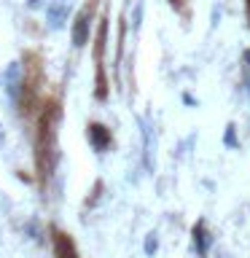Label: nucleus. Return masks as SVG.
Listing matches in <instances>:
<instances>
[{"label":"nucleus","instance_id":"nucleus-1","mask_svg":"<svg viewBox=\"0 0 250 258\" xmlns=\"http://www.w3.org/2000/svg\"><path fill=\"white\" fill-rule=\"evenodd\" d=\"M70 0H51L46 11V22H48V30H62L70 19Z\"/></svg>","mask_w":250,"mask_h":258},{"label":"nucleus","instance_id":"nucleus-2","mask_svg":"<svg viewBox=\"0 0 250 258\" xmlns=\"http://www.w3.org/2000/svg\"><path fill=\"white\" fill-rule=\"evenodd\" d=\"M3 86H6V94L11 97V100L16 102L22 94V62H8V68L3 73Z\"/></svg>","mask_w":250,"mask_h":258},{"label":"nucleus","instance_id":"nucleus-3","mask_svg":"<svg viewBox=\"0 0 250 258\" xmlns=\"http://www.w3.org/2000/svg\"><path fill=\"white\" fill-rule=\"evenodd\" d=\"M140 132L145 140V167L153 169V161H156V129H153L151 118H140Z\"/></svg>","mask_w":250,"mask_h":258},{"label":"nucleus","instance_id":"nucleus-4","mask_svg":"<svg viewBox=\"0 0 250 258\" xmlns=\"http://www.w3.org/2000/svg\"><path fill=\"white\" fill-rule=\"evenodd\" d=\"M86 35H89V11L81 14L76 30H73V43H76V46H84V43H86Z\"/></svg>","mask_w":250,"mask_h":258},{"label":"nucleus","instance_id":"nucleus-5","mask_svg":"<svg viewBox=\"0 0 250 258\" xmlns=\"http://www.w3.org/2000/svg\"><path fill=\"white\" fill-rule=\"evenodd\" d=\"M223 143H226V145H231V148H237V145H239V143H237V135H234V126H231V124L226 126V132H223Z\"/></svg>","mask_w":250,"mask_h":258},{"label":"nucleus","instance_id":"nucleus-6","mask_svg":"<svg viewBox=\"0 0 250 258\" xmlns=\"http://www.w3.org/2000/svg\"><path fill=\"white\" fill-rule=\"evenodd\" d=\"M145 253L148 255L156 253V234H148V239H145Z\"/></svg>","mask_w":250,"mask_h":258},{"label":"nucleus","instance_id":"nucleus-7","mask_svg":"<svg viewBox=\"0 0 250 258\" xmlns=\"http://www.w3.org/2000/svg\"><path fill=\"white\" fill-rule=\"evenodd\" d=\"M140 19H143V3H137V6H135V16H132V27H135V30L140 27Z\"/></svg>","mask_w":250,"mask_h":258},{"label":"nucleus","instance_id":"nucleus-8","mask_svg":"<svg viewBox=\"0 0 250 258\" xmlns=\"http://www.w3.org/2000/svg\"><path fill=\"white\" fill-rule=\"evenodd\" d=\"M27 6H30V8H38V6H40V0H27Z\"/></svg>","mask_w":250,"mask_h":258},{"label":"nucleus","instance_id":"nucleus-9","mask_svg":"<svg viewBox=\"0 0 250 258\" xmlns=\"http://www.w3.org/2000/svg\"><path fill=\"white\" fill-rule=\"evenodd\" d=\"M0 145H3V129H0Z\"/></svg>","mask_w":250,"mask_h":258},{"label":"nucleus","instance_id":"nucleus-10","mask_svg":"<svg viewBox=\"0 0 250 258\" xmlns=\"http://www.w3.org/2000/svg\"><path fill=\"white\" fill-rule=\"evenodd\" d=\"M247 94H250V84H247Z\"/></svg>","mask_w":250,"mask_h":258}]
</instances>
